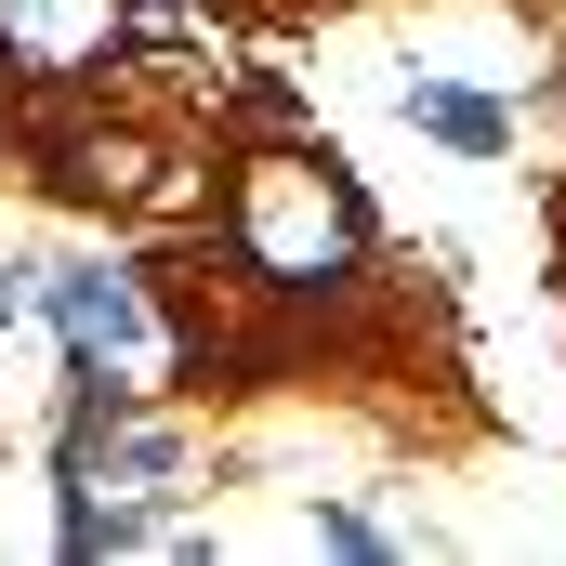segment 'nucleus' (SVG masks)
I'll list each match as a JSON object with an SVG mask.
<instances>
[{"mask_svg": "<svg viewBox=\"0 0 566 566\" xmlns=\"http://www.w3.org/2000/svg\"><path fill=\"white\" fill-rule=\"evenodd\" d=\"M224 224H238V264L277 290H343L369 264V198H356V171L329 145H251Z\"/></svg>", "mask_w": 566, "mask_h": 566, "instance_id": "1", "label": "nucleus"}, {"mask_svg": "<svg viewBox=\"0 0 566 566\" xmlns=\"http://www.w3.org/2000/svg\"><path fill=\"white\" fill-rule=\"evenodd\" d=\"M133 40V0H0V66L66 93V80H106Z\"/></svg>", "mask_w": 566, "mask_h": 566, "instance_id": "2", "label": "nucleus"}, {"mask_svg": "<svg viewBox=\"0 0 566 566\" xmlns=\"http://www.w3.org/2000/svg\"><path fill=\"white\" fill-rule=\"evenodd\" d=\"M53 303V329H66V356H93V369H158V316H145V290L119 277V264H66V277L40 290Z\"/></svg>", "mask_w": 566, "mask_h": 566, "instance_id": "3", "label": "nucleus"}, {"mask_svg": "<svg viewBox=\"0 0 566 566\" xmlns=\"http://www.w3.org/2000/svg\"><path fill=\"white\" fill-rule=\"evenodd\" d=\"M158 145L145 133H66L53 145V198H158Z\"/></svg>", "mask_w": 566, "mask_h": 566, "instance_id": "4", "label": "nucleus"}, {"mask_svg": "<svg viewBox=\"0 0 566 566\" xmlns=\"http://www.w3.org/2000/svg\"><path fill=\"white\" fill-rule=\"evenodd\" d=\"M409 119H422L434 145H461V158H488V145H501V106H488V93H448V80L409 93Z\"/></svg>", "mask_w": 566, "mask_h": 566, "instance_id": "5", "label": "nucleus"}]
</instances>
